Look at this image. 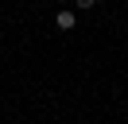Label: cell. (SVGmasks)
<instances>
[{"label":"cell","instance_id":"6da1fadb","mask_svg":"<svg viewBox=\"0 0 128 124\" xmlns=\"http://www.w3.org/2000/svg\"><path fill=\"white\" fill-rule=\"evenodd\" d=\"M54 23H58V27H62V31H74V23H78V16H74L70 8H62V12L54 16Z\"/></svg>","mask_w":128,"mask_h":124},{"label":"cell","instance_id":"7a4b0ae2","mask_svg":"<svg viewBox=\"0 0 128 124\" xmlns=\"http://www.w3.org/2000/svg\"><path fill=\"white\" fill-rule=\"evenodd\" d=\"M74 4H78V8H82V12H86V8H93V4H97V0H74Z\"/></svg>","mask_w":128,"mask_h":124}]
</instances>
